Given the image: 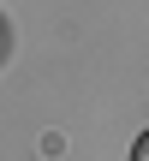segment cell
<instances>
[{"instance_id":"obj_1","label":"cell","mask_w":149,"mask_h":161,"mask_svg":"<svg viewBox=\"0 0 149 161\" xmlns=\"http://www.w3.org/2000/svg\"><path fill=\"white\" fill-rule=\"evenodd\" d=\"M131 161H149V131L137 137V149H131Z\"/></svg>"}]
</instances>
